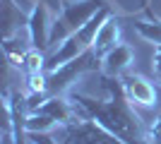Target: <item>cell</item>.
<instances>
[{
    "label": "cell",
    "instance_id": "1",
    "mask_svg": "<svg viewBox=\"0 0 161 144\" xmlns=\"http://www.w3.org/2000/svg\"><path fill=\"white\" fill-rule=\"evenodd\" d=\"M101 94L87 91L82 87H72L67 91L70 101L77 106L80 118L94 120L103 130L123 139L125 144H149L144 132V118H140L137 108L128 101L120 79L101 75Z\"/></svg>",
    "mask_w": 161,
    "mask_h": 144
},
{
    "label": "cell",
    "instance_id": "2",
    "mask_svg": "<svg viewBox=\"0 0 161 144\" xmlns=\"http://www.w3.org/2000/svg\"><path fill=\"white\" fill-rule=\"evenodd\" d=\"M103 5H108V0H70L60 5L53 24V34H51V48H55L63 39L82 29Z\"/></svg>",
    "mask_w": 161,
    "mask_h": 144
},
{
    "label": "cell",
    "instance_id": "3",
    "mask_svg": "<svg viewBox=\"0 0 161 144\" xmlns=\"http://www.w3.org/2000/svg\"><path fill=\"white\" fill-rule=\"evenodd\" d=\"M55 17H58V14L48 7L43 0H36V3H34V7L27 14V31H29V39H31V48L43 51V53L51 51V34H53Z\"/></svg>",
    "mask_w": 161,
    "mask_h": 144
},
{
    "label": "cell",
    "instance_id": "4",
    "mask_svg": "<svg viewBox=\"0 0 161 144\" xmlns=\"http://www.w3.org/2000/svg\"><path fill=\"white\" fill-rule=\"evenodd\" d=\"M58 132H60V137H58L60 144H125L123 139L103 130L101 125H96L94 120H84V118L60 127Z\"/></svg>",
    "mask_w": 161,
    "mask_h": 144
},
{
    "label": "cell",
    "instance_id": "5",
    "mask_svg": "<svg viewBox=\"0 0 161 144\" xmlns=\"http://www.w3.org/2000/svg\"><path fill=\"white\" fill-rule=\"evenodd\" d=\"M123 89L128 101L132 103L135 108H154L159 103V91H156L154 82L147 79L144 75H137V72H128L125 77H120Z\"/></svg>",
    "mask_w": 161,
    "mask_h": 144
},
{
    "label": "cell",
    "instance_id": "6",
    "mask_svg": "<svg viewBox=\"0 0 161 144\" xmlns=\"http://www.w3.org/2000/svg\"><path fill=\"white\" fill-rule=\"evenodd\" d=\"M135 65V48L130 43H118L115 48H111L99 62V72L113 79H120L130 72V67Z\"/></svg>",
    "mask_w": 161,
    "mask_h": 144
},
{
    "label": "cell",
    "instance_id": "7",
    "mask_svg": "<svg viewBox=\"0 0 161 144\" xmlns=\"http://www.w3.org/2000/svg\"><path fill=\"white\" fill-rule=\"evenodd\" d=\"M3 51H5V58L12 67H19V70L24 67V58L31 51V39H29L27 27L3 36Z\"/></svg>",
    "mask_w": 161,
    "mask_h": 144
},
{
    "label": "cell",
    "instance_id": "8",
    "mask_svg": "<svg viewBox=\"0 0 161 144\" xmlns=\"http://www.w3.org/2000/svg\"><path fill=\"white\" fill-rule=\"evenodd\" d=\"M120 43V22H118V17L113 14H108V19L103 22L99 27V31H96L94 36V43H92V51H94L99 58H103V55L111 51V48H115Z\"/></svg>",
    "mask_w": 161,
    "mask_h": 144
},
{
    "label": "cell",
    "instance_id": "9",
    "mask_svg": "<svg viewBox=\"0 0 161 144\" xmlns=\"http://www.w3.org/2000/svg\"><path fill=\"white\" fill-rule=\"evenodd\" d=\"M144 14H147V17H137V19L132 22L135 31H137L144 41L154 43V46H161V19L149 12L147 5H144Z\"/></svg>",
    "mask_w": 161,
    "mask_h": 144
},
{
    "label": "cell",
    "instance_id": "10",
    "mask_svg": "<svg viewBox=\"0 0 161 144\" xmlns=\"http://www.w3.org/2000/svg\"><path fill=\"white\" fill-rule=\"evenodd\" d=\"M63 125L55 120V118L41 113V110H31L27 118V135L29 132H58Z\"/></svg>",
    "mask_w": 161,
    "mask_h": 144
},
{
    "label": "cell",
    "instance_id": "11",
    "mask_svg": "<svg viewBox=\"0 0 161 144\" xmlns=\"http://www.w3.org/2000/svg\"><path fill=\"white\" fill-rule=\"evenodd\" d=\"M46 55L43 51H36V48H31L27 53V58H24V72L27 75H36V72H46Z\"/></svg>",
    "mask_w": 161,
    "mask_h": 144
},
{
    "label": "cell",
    "instance_id": "12",
    "mask_svg": "<svg viewBox=\"0 0 161 144\" xmlns=\"http://www.w3.org/2000/svg\"><path fill=\"white\" fill-rule=\"evenodd\" d=\"M144 132L149 144H161V110H156L149 120H144Z\"/></svg>",
    "mask_w": 161,
    "mask_h": 144
},
{
    "label": "cell",
    "instance_id": "13",
    "mask_svg": "<svg viewBox=\"0 0 161 144\" xmlns=\"http://www.w3.org/2000/svg\"><path fill=\"white\" fill-rule=\"evenodd\" d=\"M27 94H48V72L27 75Z\"/></svg>",
    "mask_w": 161,
    "mask_h": 144
},
{
    "label": "cell",
    "instance_id": "14",
    "mask_svg": "<svg viewBox=\"0 0 161 144\" xmlns=\"http://www.w3.org/2000/svg\"><path fill=\"white\" fill-rule=\"evenodd\" d=\"M29 142H34V144H60L55 139V132H29Z\"/></svg>",
    "mask_w": 161,
    "mask_h": 144
},
{
    "label": "cell",
    "instance_id": "15",
    "mask_svg": "<svg viewBox=\"0 0 161 144\" xmlns=\"http://www.w3.org/2000/svg\"><path fill=\"white\" fill-rule=\"evenodd\" d=\"M0 144H19L17 132H14V127H12L10 120L5 123V127H3V132H0Z\"/></svg>",
    "mask_w": 161,
    "mask_h": 144
},
{
    "label": "cell",
    "instance_id": "16",
    "mask_svg": "<svg viewBox=\"0 0 161 144\" xmlns=\"http://www.w3.org/2000/svg\"><path fill=\"white\" fill-rule=\"evenodd\" d=\"M152 70H154V77L161 82V46H154V55H152Z\"/></svg>",
    "mask_w": 161,
    "mask_h": 144
},
{
    "label": "cell",
    "instance_id": "17",
    "mask_svg": "<svg viewBox=\"0 0 161 144\" xmlns=\"http://www.w3.org/2000/svg\"><path fill=\"white\" fill-rule=\"evenodd\" d=\"M29 144H34V142H29Z\"/></svg>",
    "mask_w": 161,
    "mask_h": 144
}]
</instances>
